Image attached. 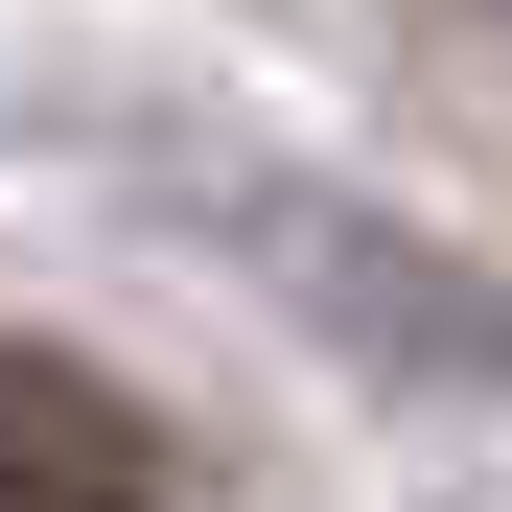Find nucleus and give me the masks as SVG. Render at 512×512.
I'll return each instance as SVG.
<instances>
[{
    "instance_id": "1",
    "label": "nucleus",
    "mask_w": 512,
    "mask_h": 512,
    "mask_svg": "<svg viewBox=\"0 0 512 512\" xmlns=\"http://www.w3.org/2000/svg\"><path fill=\"white\" fill-rule=\"evenodd\" d=\"M163 489H187L163 419L94 350H24V326H0V512H163Z\"/></svg>"
}]
</instances>
